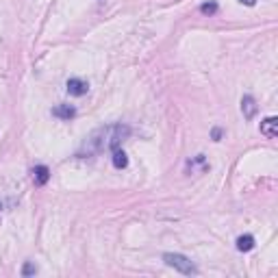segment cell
<instances>
[{"mask_svg":"<svg viewBox=\"0 0 278 278\" xmlns=\"http://www.w3.org/2000/svg\"><path fill=\"white\" fill-rule=\"evenodd\" d=\"M165 263L170 265V268H174V270H179L183 272V274H196V265H193L191 261H189L187 257H183V254H165Z\"/></svg>","mask_w":278,"mask_h":278,"instance_id":"6da1fadb","label":"cell"},{"mask_svg":"<svg viewBox=\"0 0 278 278\" xmlns=\"http://www.w3.org/2000/svg\"><path fill=\"white\" fill-rule=\"evenodd\" d=\"M87 90H90V85L83 79H70L68 81V92L72 93V96H83V93H87Z\"/></svg>","mask_w":278,"mask_h":278,"instance_id":"7a4b0ae2","label":"cell"},{"mask_svg":"<svg viewBox=\"0 0 278 278\" xmlns=\"http://www.w3.org/2000/svg\"><path fill=\"white\" fill-rule=\"evenodd\" d=\"M50 179V170L46 168V165H37V168L33 170V181L35 185H46Z\"/></svg>","mask_w":278,"mask_h":278,"instance_id":"3957f363","label":"cell"},{"mask_svg":"<svg viewBox=\"0 0 278 278\" xmlns=\"http://www.w3.org/2000/svg\"><path fill=\"white\" fill-rule=\"evenodd\" d=\"M261 133L268 135V137H276L278 135V120L276 117H268V120L261 124Z\"/></svg>","mask_w":278,"mask_h":278,"instance_id":"277c9868","label":"cell"},{"mask_svg":"<svg viewBox=\"0 0 278 278\" xmlns=\"http://www.w3.org/2000/svg\"><path fill=\"white\" fill-rule=\"evenodd\" d=\"M241 111H244L246 117H252L254 113H257V104H254L252 96H246L244 100H241Z\"/></svg>","mask_w":278,"mask_h":278,"instance_id":"5b68a950","label":"cell"},{"mask_svg":"<svg viewBox=\"0 0 278 278\" xmlns=\"http://www.w3.org/2000/svg\"><path fill=\"white\" fill-rule=\"evenodd\" d=\"M237 248L241 252H250L254 248V237L252 235H241V237L237 239Z\"/></svg>","mask_w":278,"mask_h":278,"instance_id":"8992f818","label":"cell"},{"mask_svg":"<svg viewBox=\"0 0 278 278\" xmlns=\"http://www.w3.org/2000/svg\"><path fill=\"white\" fill-rule=\"evenodd\" d=\"M113 165L115 168H126L128 165V159L124 155V150H113Z\"/></svg>","mask_w":278,"mask_h":278,"instance_id":"52a82bcc","label":"cell"},{"mask_svg":"<svg viewBox=\"0 0 278 278\" xmlns=\"http://www.w3.org/2000/svg\"><path fill=\"white\" fill-rule=\"evenodd\" d=\"M52 113H55L57 117H72V115H74V109H72L70 104H63V106H57Z\"/></svg>","mask_w":278,"mask_h":278,"instance_id":"ba28073f","label":"cell"},{"mask_svg":"<svg viewBox=\"0 0 278 278\" xmlns=\"http://www.w3.org/2000/svg\"><path fill=\"white\" fill-rule=\"evenodd\" d=\"M200 11H202V13H215V11H217V4H215V2L202 4V9H200Z\"/></svg>","mask_w":278,"mask_h":278,"instance_id":"9c48e42d","label":"cell"},{"mask_svg":"<svg viewBox=\"0 0 278 278\" xmlns=\"http://www.w3.org/2000/svg\"><path fill=\"white\" fill-rule=\"evenodd\" d=\"M241 2H244V4H248V7H252V4L257 2V0H241Z\"/></svg>","mask_w":278,"mask_h":278,"instance_id":"30bf717a","label":"cell"}]
</instances>
